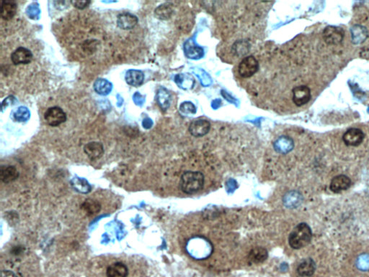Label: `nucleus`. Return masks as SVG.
<instances>
[{
    "label": "nucleus",
    "instance_id": "nucleus-1",
    "mask_svg": "<svg viewBox=\"0 0 369 277\" xmlns=\"http://www.w3.org/2000/svg\"><path fill=\"white\" fill-rule=\"evenodd\" d=\"M204 183V175L201 172L187 171L182 174L180 188L184 193L192 195L201 190Z\"/></svg>",
    "mask_w": 369,
    "mask_h": 277
},
{
    "label": "nucleus",
    "instance_id": "nucleus-2",
    "mask_svg": "<svg viewBox=\"0 0 369 277\" xmlns=\"http://www.w3.org/2000/svg\"><path fill=\"white\" fill-rule=\"evenodd\" d=\"M312 237V232L308 224L301 223L291 232L289 243L293 249H301L310 244Z\"/></svg>",
    "mask_w": 369,
    "mask_h": 277
},
{
    "label": "nucleus",
    "instance_id": "nucleus-3",
    "mask_svg": "<svg viewBox=\"0 0 369 277\" xmlns=\"http://www.w3.org/2000/svg\"><path fill=\"white\" fill-rule=\"evenodd\" d=\"M187 250L194 258L203 260L211 255L212 246L210 242L206 239L201 237H195L191 239L187 245Z\"/></svg>",
    "mask_w": 369,
    "mask_h": 277
},
{
    "label": "nucleus",
    "instance_id": "nucleus-4",
    "mask_svg": "<svg viewBox=\"0 0 369 277\" xmlns=\"http://www.w3.org/2000/svg\"><path fill=\"white\" fill-rule=\"evenodd\" d=\"M259 63L253 55L246 57L241 61L238 66V73L243 78H250L254 76L258 71Z\"/></svg>",
    "mask_w": 369,
    "mask_h": 277
},
{
    "label": "nucleus",
    "instance_id": "nucleus-5",
    "mask_svg": "<svg viewBox=\"0 0 369 277\" xmlns=\"http://www.w3.org/2000/svg\"><path fill=\"white\" fill-rule=\"evenodd\" d=\"M44 119L48 125L58 126L67 121V114L62 108L54 106L48 108L44 114Z\"/></svg>",
    "mask_w": 369,
    "mask_h": 277
},
{
    "label": "nucleus",
    "instance_id": "nucleus-6",
    "mask_svg": "<svg viewBox=\"0 0 369 277\" xmlns=\"http://www.w3.org/2000/svg\"><path fill=\"white\" fill-rule=\"evenodd\" d=\"M292 100L296 106H302L311 99V89L307 86L301 85L292 89Z\"/></svg>",
    "mask_w": 369,
    "mask_h": 277
},
{
    "label": "nucleus",
    "instance_id": "nucleus-7",
    "mask_svg": "<svg viewBox=\"0 0 369 277\" xmlns=\"http://www.w3.org/2000/svg\"><path fill=\"white\" fill-rule=\"evenodd\" d=\"M365 135L361 129L350 128L348 129L343 136L345 144L349 147H358L364 141Z\"/></svg>",
    "mask_w": 369,
    "mask_h": 277
},
{
    "label": "nucleus",
    "instance_id": "nucleus-8",
    "mask_svg": "<svg viewBox=\"0 0 369 277\" xmlns=\"http://www.w3.org/2000/svg\"><path fill=\"white\" fill-rule=\"evenodd\" d=\"M345 32L342 28L328 26L324 31V39L330 45H336L341 43L344 37Z\"/></svg>",
    "mask_w": 369,
    "mask_h": 277
},
{
    "label": "nucleus",
    "instance_id": "nucleus-9",
    "mask_svg": "<svg viewBox=\"0 0 369 277\" xmlns=\"http://www.w3.org/2000/svg\"><path fill=\"white\" fill-rule=\"evenodd\" d=\"M33 59V53L28 48L19 47L12 53L11 60L13 64H28Z\"/></svg>",
    "mask_w": 369,
    "mask_h": 277
},
{
    "label": "nucleus",
    "instance_id": "nucleus-10",
    "mask_svg": "<svg viewBox=\"0 0 369 277\" xmlns=\"http://www.w3.org/2000/svg\"><path fill=\"white\" fill-rule=\"evenodd\" d=\"M211 129V123L205 120H198L191 122L189 132L195 138H201L209 133Z\"/></svg>",
    "mask_w": 369,
    "mask_h": 277
},
{
    "label": "nucleus",
    "instance_id": "nucleus-11",
    "mask_svg": "<svg viewBox=\"0 0 369 277\" xmlns=\"http://www.w3.org/2000/svg\"><path fill=\"white\" fill-rule=\"evenodd\" d=\"M84 152L90 160H97L104 154L103 145L98 141H92L84 146Z\"/></svg>",
    "mask_w": 369,
    "mask_h": 277
},
{
    "label": "nucleus",
    "instance_id": "nucleus-12",
    "mask_svg": "<svg viewBox=\"0 0 369 277\" xmlns=\"http://www.w3.org/2000/svg\"><path fill=\"white\" fill-rule=\"evenodd\" d=\"M138 17L131 13H122L117 17V27L120 29L132 30L138 23Z\"/></svg>",
    "mask_w": 369,
    "mask_h": 277
},
{
    "label": "nucleus",
    "instance_id": "nucleus-13",
    "mask_svg": "<svg viewBox=\"0 0 369 277\" xmlns=\"http://www.w3.org/2000/svg\"><path fill=\"white\" fill-rule=\"evenodd\" d=\"M351 183V180L348 176L340 174V175L335 176L332 179L330 188L332 192L338 193L349 189Z\"/></svg>",
    "mask_w": 369,
    "mask_h": 277
},
{
    "label": "nucleus",
    "instance_id": "nucleus-14",
    "mask_svg": "<svg viewBox=\"0 0 369 277\" xmlns=\"http://www.w3.org/2000/svg\"><path fill=\"white\" fill-rule=\"evenodd\" d=\"M19 177V172L13 165H2L0 168V180L5 184L14 182Z\"/></svg>",
    "mask_w": 369,
    "mask_h": 277
},
{
    "label": "nucleus",
    "instance_id": "nucleus-15",
    "mask_svg": "<svg viewBox=\"0 0 369 277\" xmlns=\"http://www.w3.org/2000/svg\"><path fill=\"white\" fill-rule=\"evenodd\" d=\"M269 257V252L263 247H255L250 251L248 257V263L251 264H258L263 263Z\"/></svg>",
    "mask_w": 369,
    "mask_h": 277
},
{
    "label": "nucleus",
    "instance_id": "nucleus-16",
    "mask_svg": "<svg viewBox=\"0 0 369 277\" xmlns=\"http://www.w3.org/2000/svg\"><path fill=\"white\" fill-rule=\"evenodd\" d=\"M273 147L277 153L285 155L290 153L293 150L294 147V142L291 138L282 136L275 141Z\"/></svg>",
    "mask_w": 369,
    "mask_h": 277
},
{
    "label": "nucleus",
    "instance_id": "nucleus-17",
    "mask_svg": "<svg viewBox=\"0 0 369 277\" xmlns=\"http://www.w3.org/2000/svg\"><path fill=\"white\" fill-rule=\"evenodd\" d=\"M18 4L15 1L2 0L1 4V17L4 20L13 19L17 13Z\"/></svg>",
    "mask_w": 369,
    "mask_h": 277
},
{
    "label": "nucleus",
    "instance_id": "nucleus-18",
    "mask_svg": "<svg viewBox=\"0 0 369 277\" xmlns=\"http://www.w3.org/2000/svg\"><path fill=\"white\" fill-rule=\"evenodd\" d=\"M316 271V263L311 258L303 260L298 266L296 272L298 275L302 277H310L314 275Z\"/></svg>",
    "mask_w": 369,
    "mask_h": 277
},
{
    "label": "nucleus",
    "instance_id": "nucleus-19",
    "mask_svg": "<svg viewBox=\"0 0 369 277\" xmlns=\"http://www.w3.org/2000/svg\"><path fill=\"white\" fill-rule=\"evenodd\" d=\"M303 202V197L300 192L296 190L289 191L283 198V203L288 208H296Z\"/></svg>",
    "mask_w": 369,
    "mask_h": 277
},
{
    "label": "nucleus",
    "instance_id": "nucleus-20",
    "mask_svg": "<svg viewBox=\"0 0 369 277\" xmlns=\"http://www.w3.org/2000/svg\"><path fill=\"white\" fill-rule=\"evenodd\" d=\"M106 275L107 277H127L129 269L122 262H115L107 268Z\"/></svg>",
    "mask_w": 369,
    "mask_h": 277
},
{
    "label": "nucleus",
    "instance_id": "nucleus-21",
    "mask_svg": "<svg viewBox=\"0 0 369 277\" xmlns=\"http://www.w3.org/2000/svg\"><path fill=\"white\" fill-rule=\"evenodd\" d=\"M126 83L132 87H139L143 84L144 79V74L142 71L138 70H129L126 73Z\"/></svg>",
    "mask_w": 369,
    "mask_h": 277
},
{
    "label": "nucleus",
    "instance_id": "nucleus-22",
    "mask_svg": "<svg viewBox=\"0 0 369 277\" xmlns=\"http://www.w3.org/2000/svg\"><path fill=\"white\" fill-rule=\"evenodd\" d=\"M93 88L95 91L101 96H107L112 91L113 84L105 78H98L94 83Z\"/></svg>",
    "mask_w": 369,
    "mask_h": 277
},
{
    "label": "nucleus",
    "instance_id": "nucleus-23",
    "mask_svg": "<svg viewBox=\"0 0 369 277\" xmlns=\"http://www.w3.org/2000/svg\"><path fill=\"white\" fill-rule=\"evenodd\" d=\"M81 209L88 216L97 214L101 210V205L97 200L87 199L82 203Z\"/></svg>",
    "mask_w": 369,
    "mask_h": 277
},
{
    "label": "nucleus",
    "instance_id": "nucleus-24",
    "mask_svg": "<svg viewBox=\"0 0 369 277\" xmlns=\"http://www.w3.org/2000/svg\"><path fill=\"white\" fill-rule=\"evenodd\" d=\"M352 41L355 44L365 41L368 36V33L364 27L361 25H355L351 29Z\"/></svg>",
    "mask_w": 369,
    "mask_h": 277
},
{
    "label": "nucleus",
    "instance_id": "nucleus-25",
    "mask_svg": "<svg viewBox=\"0 0 369 277\" xmlns=\"http://www.w3.org/2000/svg\"><path fill=\"white\" fill-rule=\"evenodd\" d=\"M72 187L75 188V190L81 193H88L91 191V186L89 184L88 182L84 179L76 177L74 178L71 182Z\"/></svg>",
    "mask_w": 369,
    "mask_h": 277
},
{
    "label": "nucleus",
    "instance_id": "nucleus-26",
    "mask_svg": "<svg viewBox=\"0 0 369 277\" xmlns=\"http://www.w3.org/2000/svg\"><path fill=\"white\" fill-rule=\"evenodd\" d=\"M31 117L30 110L25 106H19L13 114V118L18 122H25Z\"/></svg>",
    "mask_w": 369,
    "mask_h": 277
},
{
    "label": "nucleus",
    "instance_id": "nucleus-27",
    "mask_svg": "<svg viewBox=\"0 0 369 277\" xmlns=\"http://www.w3.org/2000/svg\"><path fill=\"white\" fill-rule=\"evenodd\" d=\"M26 15L30 19H33V20H38V19H40V5L37 1H34L28 6L26 9Z\"/></svg>",
    "mask_w": 369,
    "mask_h": 277
},
{
    "label": "nucleus",
    "instance_id": "nucleus-28",
    "mask_svg": "<svg viewBox=\"0 0 369 277\" xmlns=\"http://www.w3.org/2000/svg\"><path fill=\"white\" fill-rule=\"evenodd\" d=\"M355 266L358 270L361 272L369 271V254L364 253L358 256L355 261Z\"/></svg>",
    "mask_w": 369,
    "mask_h": 277
},
{
    "label": "nucleus",
    "instance_id": "nucleus-29",
    "mask_svg": "<svg viewBox=\"0 0 369 277\" xmlns=\"http://www.w3.org/2000/svg\"><path fill=\"white\" fill-rule=\"evenodd\" d=\"M156 100H157L158 104L159 106H161L164 109H165L168 106L169 104V95L167 92L166 90L163 89V88H160L158 91L157 95H156Z\"/></svg>",
    "mask_w": 369,
    "mask_h": 277
},
{
    "label": "nucleus",
    "instance_id": "nucleus-30",
    "mask_svg": "<svg viewBox=\"0 0 369 277\" xmlns=\"http://www.w3.org/2000/svg\"><path fill=\"white\" fill-rule=\"evenodd\" d=\"M70 1L74 7L79 9V10H83L84 8H87L92 2V1H90V0H75V1Z\"/></svg>",
    "mask_w": 369,
    "mask_h": 277
},
{
    "label": "nucleus",
    "instance_id": "nucleus-31",
    "mask_svg": "<svg viewBox=\"0 0 369 277\" xmlns=\"http://www.w3.org/2000/svg\"><path fill=\"white\" fill-rule=\"evenodd\" d=\"M16 102H17V99H16V98L15 97V96H8V97L6 98V99H4V100L3 101L2 103H1V111H4V110L6 108L8 107L10 105L15 104Z\"/></svg>",
    "mask_w": 369,
    "mask_h": 277
},
{
    "label": "nucleus",
    "instance_id": "nucleus-32",
    "mask_svg": "<svg viewBox=\"0 0 369 277\" xmlns=\"http://www.w3.org/2000/svg\"><path fill=\"white\" fill-rule=\"evenodd\" d=\"M133 101L136 106H142L145 102V97L141 93L138 92H136L133 96Z\"/></svg>",
    "mask_w": 369,
    "mask_h": 277
},
{
    "label": "nucleus",
    "instance_id": "nucleus-33",
    "mask_svg": "<svg viewBox=\"0 0 369 277\" xmlns=\"http://www.w3.org/2000/svg\"><path fill=\"white\" fill-rule=\"evenodd\" d=\"M152 124H153V121H152L151 119L147 117L143 120V127L145 128V129H150L152 127Z\"/></svg>",
    "mask_w": 369,
    "mask_h": 277
},
{
    "label": "nucleus",
    "instance_id": "nucleus-34",
    "mask_svg": "<svg viewBox=\"0 0 369 277\" xmlns=\"http://www.w3.org/2000/svg\"><path fill=\"white\" fill-rule=\"evenodd\" d=\"M1 277H17L14 272L9 270L1 271Z\"/></svg>",
    "mask_w": 369,
    "mask_h": 277
},
{
    "label": "nucleus",
    "instance_id": "nucleus-35",
    "mask_svg": "<svg viewBox=\"0 0 369 277\" xmlns=\"http://www.w3.org/2000/svg\"><path fill=\"white\" fill-rule=\"evenodd\" d=\"M117 106H118V107H121L122 105H123V98L121 96H120V94H117Z\"/></svg>",
    "mask_w": 369,
    "mask_h": 277
}]
</instances>
